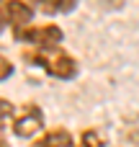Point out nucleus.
Masks as SVG:
<instances>
[{
    "label": "nucleus",
    "mask_w": 139,
    "mask_h": 147,
    "mask_svg": "<svg viewBox=\"0 0 139 147\" xmlns=\"http://www.w3.org/2000/svg\"><path fill=\"white\" fill-rule=\"evenodd\" d=\"M26 3L44 16H67L80 5V0H26Z\"/></svg>",
    "instance_id": "6"
},
{
    "label": "nucleus",
    "mask_w": 139,
    "mask_h": 147,
    "mask_svg": "<svg viewBox=\"0 0 139 147\" xmlns=\"http://www.w3.org/2000/svg\"><path fill=\"white\" fill-rule=\"evenodd\" d=\"M75 147H111V140L106 132H101L98 127H85L77 140H75Z\"/></svg>",
    "instance_id": "7"
},
{
    "label": "nucleus",
    "mask_w": 139,
    "mask_h": 147,
    "mask_svg": "<svg viewBox=\"0 0 139 147\" xmlns=\"http://www.w3.org/2000/svg\"><path fill=\"white\" fill-rule=\"evenodd\" d=\"M23 62H28L31 67L44 70L49 78L62 80V83H72L80 78V62L64 49V47H46V49H23L21 52Z\"/></svg>",
    "instance_id": "1"
},
{
    "label": "nucleus",
    "mask_w": 139,
    "mask_h": 147,
    "mask_svg": "<svg viewBox=\"0 0 139 147\" xmlns=\"http://www.w3.org/2000/svg\"><path fill=\"white\" fill-rule=\"evenodd\" d=\"M13 114H15V106L8 98H0V127H3L5 119H13Z\"/></svg>",
    "instance_id": "9"
},
{
    "label": "nucleus",
    "mask_w": 139,
    "mask_h": 147,
    "mask_svg": "<svg viewBox=\"0 0 139 147\" xmlns=\"http://www.w3.org/2000/svg\"><path fill=\"white\" fill-rule=\"evenodd\" d=\"M129 147H139V145H129Z\"/></svg>",
    "instance_id": "11"
},
{
    "label": "nucleus",
    "mask_w": 139,
    "mask_h": 147,
    "mask_svg": "<svg viewBox=\"0 0 139 147\" xmlns=\"http://www.w3.org/2000/svg\"><path fill=\"white\" fill-rule=\"evenodd\" d=\"M36 10L26 0H0V34L5 28H21L26 23H34Z\"/></svg>",
    "instance_id": "4"
},
{
    "label": "nucleus",
    "mask_w": 139,
    "mask_h": 147,
    "mask_svg": "<svg viewBox=\"0 0 139 147\" xmlns=\"http://www.w3.org/2000/svg\"><path fill=\"white\" fill-rule=\"evenodd\" d=\"M13 72H15V65H13L5 54H0V83L10 80V78H13Z\"/></svg>",
    "instance_id": "8"
},
{
    "label": "nucleus",
    "mask_w": 139,
    "mask_h": 147,
    "mask_svg": "<svg viewBox=\"0 0 139 147\" xmlns=\"http://www.w3.org/2000/svg\"><path fill=\"white\" fill-rule=\"evenodd\" d=\"M0 147H10V142H8V137L0 132Z\"/></svg>",
    "instance_id": "10"
},
{
    "label": "nucleus",
    "mask_w": 139,
    "mask_h": 147,
    "mask_svg": "<svg viewBox=\"0 0 139 147\" xmlns=\"http://www.w3.org/2000/svg\"><path fill=\"white\" fill-rule=\"evenodd\" d=\"M15 44H26V49H46V47H62L64 31L57 23H26L21 28L10 31Z\"/></svg>",
    "instance_id": "2"
},
{
    "label": "nucleus",
    "mask_w": 139,
    "mask_h": 147,
    "mask_svg": "<svg viewBox=\"0 0 139 147\" xmlns=\"http://www.w3.org/2000/svg\"><path fill=\"white\" fill-rule=\"evenodd\" d=\"M44 124H46V116H44L41 106L34 101H26V103H21V109H15V114L10 119V132L18 140H34L44 132Z\"/></svg>",
    "instance_id": "3"
},
{
    "label": "nucleus",
    "mask_w": 139,
    "mask_h": 147,
    "mask_svg": "<svg viewBox=\"0 0 139 147\" xmlns=\"http://www.w3.org/2000/svg\"><path fill=\"white\" fill-rule=\"evenodd\" d=\"M31 147H75V134L67 127H49L31 140Z\"/></svg>",
    "instance_id": "5"
}]
</instances>
